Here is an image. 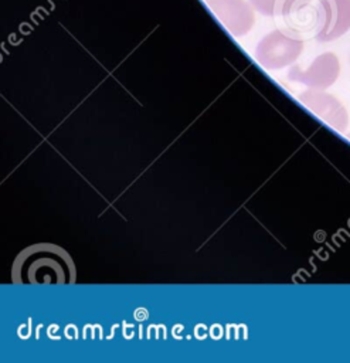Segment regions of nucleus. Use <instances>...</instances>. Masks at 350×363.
<instances>
[{
    "instance_id": "nucleus-3",
    "label": "nucleus",
    "mask_w": 350,
    "mask_h": 363,
    "mask_svg": "<svg viewBox=\"0 0 350 363\" xmlns=\"http://www.w3.org/2000/svg\"><path fill=\"white\" fill-rule=\"evenodd\" d=\"M232 35L247 34L255 20L254 6L247 0H204Z\"/></svg>"
},
{
    "instance_id": "nucleus-5",
    "label": "nucleus",
    "mask_w": 350,
    "mask_h": 363,
    "mask_svg": "<svg viewBox=\"0 0 350 363\" xmlns=\"http://www.w3.org/2000/svg\"><path fill=\"white\" fill-rule=\"evenodd\" d=\"M340 72L339 58L333 52H324L315 58L312 65L302 71L298 67L290 69V78L305 82L309 86L324 89L334 84Z\"/></svg>"
},
{
    "instance_id": "nucleus-6",
    "label": "nucleus",
    "mask_w": 350,
    "mask_h": 363,
    "mask_svg": "<svg viewBox=\"0 0 350 363\" xmlns=\"http://www.w3.org/2000/svg\"><path fill=\"white\" fill-rule=\"evenodd\" d=\"M302 99L330 126H333L339 132L346 130L349 125V113L343 104L333 95L322 91H312L303 94Z\"/></svg>"
},
{
    "instance_id": "nucleus-7",
    "label": "nucleus",
    "mask_w": 350,
    "mask_h": 363,
    "mask_svg": "<svg viewBox=\"0 0 350 363\" xmlns=\"http://www.w3.org/2000/svg\"><path fill=\"white\" fill-rule=\"evenodd\" d=\"M256 11L264 16L286 17L299 0H249Z\"/></svg>"
},
{
    "instance_id": "nucleus-4",
    "label": "nucleus",
    "mask_w": 350,
    "mask_h": 363,
    "mask_svg": "<svg viewBox=\"0 0 350 363\" xmlns=\"http://www.w3.org/2000/svg\"><path fill=\"white\" fill-rule=\"evenodd\" d=\"M350 28V0H320L316 38L332 41Z\"/></svg>"
},
{
    "instance_id": "nucleus-1",
    "label": "nucleus",
    "mask_w": 350,
    "mask_h": 363,
    "mask_svg": "<svg viewBox=\"0 0 350 363\" xmlns=\"http://www.w3.org/2000/svg\"><path fill=\"white\" fill-rule=\"evenodd\" d=\"M11 275L16 284H72L75 267L65 250L35 244L17 255Z\"/></svg>"
},
{
    "instance_id": "nucleus-2",
    "label": "nucleus",
    "mask_w": 350,
    "mask_h": 363,
    "mask_svg": "<svg viewBox=\"0 0 350 363\" xmlns=\"http://www.w3.org/2000/svg\"><path fill=\"white\" fill-rule=\"evenodd\" d=\"M303 48V41L282 30H275L265 35L258 44L256 57L269 68H281L295 61Z\"/></svg>"
}]
</instances>
